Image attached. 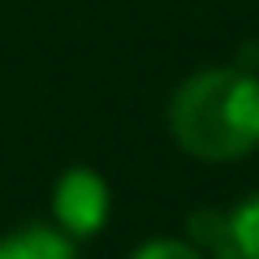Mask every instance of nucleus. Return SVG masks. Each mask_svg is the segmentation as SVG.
Masks as SVG:
<instances>
[{"label": "nucleus", "mask_w": 259, "mask_h": 259, "mask_svg": "<svg viewBox=\"0 0 259 259\" xmlns=\"http://www.w3.org/2000/svg\"><path fill=\"white\" fill-rule=\"evenodd\" d=\"M186 238L199 250H212V259H259V190L233 207H194Z\"/></svg>", "instance_id": "nucleus-2"}, {"label": "nucleus", "mask_w": 259, "mask_h": 259, "mask_svg": "<svg viewBox=\"0 0 259 259\" xmlns=\"http://www.w3.org/2000/svg\"><path fill=\"white\" fill-rule=\"evenodd\" d=\"M168 134L207 164L250 156L259 147V78L238 65L194 69L168 100Z\"/></svg>", "instance_id": "nucleus-1"}, {"label": "nucleus", "mask_w": 259, "mask_h": 259, "mask_svg": "<svg viewBox=\"0 0 259 259\" xmlns=\"http://www.w3.org/2000/svg\"><path fill=\"white\" fill-rule=\"evenodd\" d=\"M0 259H78V250H74V238L61 233L56 225L30 221L0 238Z\"/></svg>", "instance_id": "nucleus-4"}, {"label": "nucleus", "mask_w": 259, "mask_h": 259, "mask_svg": "<svg viewBox=\"0 0 259 259\" xmlns=\"http://www.w3.org/2000/svg\"><path fill=\"white\" fill-rule=\"evenodd\" d=\"M125 259H203V250L194 246L190 238H147Z\"/></svg>", "instance_id": "nucleus-5"}, {"label": "nucleus", "mask_w": 259, "mask_h": 259, "mask_svg": "<svg viewBox=\"0 0 259 259\" xmlns=\"http://www.w3.org/2000/svg\"><path fill=\"white\" fill-rule=\"evenodd\" d=\"M108 207H112V194L104 186V177L87 164L65 168L61 182L52 190V216H56V229L69 233V238H95V233L108 225Z\"/></svg>", "instance_id": "nucleus-3"}]
</instances>
